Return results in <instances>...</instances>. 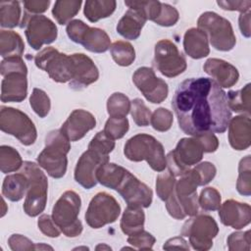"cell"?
Masks as SVG:
<instances>
[{"mask_svg":"<svg viewBox=\"0 0 251 251\" xmlns=\"http://www.w3.org/2000/svg\"><path fill=\"white\" fill-rule=\"evenodd\" d=\"M125 156L133 162L146 161L152 170L161 173L167 167L164 147L154 136L139 133L130 137L124 148Z\"/></svg>","mask_w":251,"mask_h":251,"instance_id":"3957f363","label":"cell"},{"mask_svg":"<svg viewBox=\"0 0 251 251\" xmlns=\"http://www.w3.org/2000/svg\"><path fill=\"white\" fill-rule=\"evenodd\" d=\"M153 65L163 75L168 77L177 76L187 67L184 56L169 39H162L156 43Z\"/></svg>","mask_w":251,"mask_h":251,"instance_id":"5bb4252c","label":"cell"},{"mask_svg":"<svg viewBox=\"0 0 251 251\" xmlns=\"http://www.w3.org/2000/svg\"><path fill=\"white\" fill-rule=\"evenodd\" d=\"M70 150V140L62 131L52 130L45 138V147L37 156V163L51 177L61 178L67 172V154Z\"/></svg>","mask_w":251,"mask_h":251,"instance_id":"7a4b0ae2","label":"cell"},{"mask_svg":"<svg viewBox=\"0 0 251 251\" xmlns=\"http://www.w3.org/2000/svg\"><path fill=\"white\" fill-rule=\"evenodd\" d=\"M116 6L117 3L114 0H88L84 3L83 13L89 22L96 23L101 19L110 17Z\"/></svg>","mask_w":251,"mask_h":251,"instance_id":"f546056e","label":"cell"},{"mask_svg":"<svg viewBox=\"0 0 251 251\" xmlns=\"http://www.w3.org/2000/svg\"><path fill=\"white\" fill-rule=\"evenodd\" d=\"M228 250L230 251H249L250 250V230L235 231L230 233L226 239Z\"/></svg>","mask_w":251,"mask_h":251,"instance_id":"bcb514c9","label":"cell"},{"mask_svg":"<svg viewBox=\"0 0 251 251\" xmlns=\"http://www.w3.org/2000/svg\"><path fill=\"white\" fill-rule=\"evenodd\" d=\"M114 148L115 140L109 137L103 130L97 132L88 144V149L95 150L104 155H109Z\"/></svg>","mask_w":251,"mask_h":251,"instance_id":"7dc6e473","label":"cell"},{"mask_svg":"<svg viewBox=\"0 0 251 251\" xmlns=\"http://www.w3.org/2000/svg\"><path fill=\"white\" fill-rule=\"evenodd\" d=\"M197 26L203 30L212 47L219 51H230L236 43L231 24L215 12H205L197 20Z\"/></svg>","mask_w":251,"mask_h":251,"instance_id":"8992f818","label":"cell"},{"mask_svg":"<svg viewBox=\"0 0 251 251\" xmlns=\"http://www.w3.org/2000/svg\"><path fill=\"white\" fill-rule=\"evenodd\" d=\"M195 137H197V139L201 143L204 153L215 152L219 147V140L217 136L212 132L204 133L202 135L195 136Z\"/></svg>","mask_w":251,"mask_h":251,"instance_id":"11a10c76","label":"cell"},{"mask_svg":"<svg viewBox=\"0 0 251 251\" xmlns=\"http://www.w3.org/2000/svg\"><path fill=\"white\" fill-rule=\"evenodd\" d=\"M129 124L126 118H109L103 131L112 139L122 138L128 130Z\"/></svg>","mask_w":251,"mask_h":251,"instance_id":"7bdbcfd3","label":"cell"},{"mask_svg":"<svg viewBox=\"0 0 251 251\" xmlns=\"http://www.w3.org/2000/svg\"><path fill=\"white\" fill-rule=\"evenodd\" d=\"M96 250H111V247L106 244H99L96 246Z\"/></svg>","mask_w":251,"mask_h":251,"instance_id":"94428289","label":"cell"},{"mask_svg":"<svg viewBox=\"0 0 251 251\" xmlns=\"http://www.w3.org/2000/svg\"><path fill=\"white\" fill-rule=\"evenodd\" d=\"M0 128L3 132L15 136L25 146L33 144L37 137L36 127L29 117L12 107L1 106Z\"/></svg>","mask_w":251,"mask_h":251,"instance_id":"ba28073f","label":"cell"},{"mask_svg":"<svg viewBox=\"0 0 251 251\" xmlns=\"http://www.w3.org/2000/svg\"><path fill=\"white\" fill-rule=\"evenodd\" d=\"M23 159L20 153L11 146L0 147V170L3 174L13 173L23 167Z\"/></svg>","mask_w":251,"mask_h":251,"instance_id":"d590c367","label":"cell"},{"mask_svg":"<svg viewBox=\"0 0 251 251\" xmlns=\"http://www.w3.org/2000/svg\"><path fill=\"white\" fill-rule=\"evenodd\" d=\"M218 210L222 224L234 229H240L251 222V207L247 203L228 199Z\"/></svg>","mask_w":251,"mask_h":251,"instance_id":"ffe728a7","label":"cell"},{"mask_svg":"<svg viewBox=\"0 0 251 251\" xmlns=\"http://www.w3.org/2000/svg\"><path fill=\"white\" fill-rule=\"evenodd\" d=\"M219 232V226L209 215H195L182 226L180 234L187 236L192 248L199 251L209 250L213 239Z\"/></svg>","mask_w":251,"mask_h":251,"instance_id":"30bf717a","label":"cell"},{"mask_svg":"<svg viewBox=\"0 0 251 251\" xmlns=\"http://www.w3.org/2000/svg\"><path fill=\"white\" fill-rule=\"evenodd\" d=\"M236 189H237L238 193L243 195V196H250V194H251V160H250V155L245 156L239 162Z\"/></svg>","mask_w":251,"mask_h":251,"instance_id":"74e56055","label":"cell"},{"mask_svg":"<svg viewBox=\"0 0 251 251\" xmlns=\"http://www.w3.org/2000/svg\"><path fill=\"white\" fill-rule=\"evenodd\" d=\"M203 70L206 74L213 77L212 79H214L221 87L224 88L233 86L239 78L237 69L230 63L222 59H208L203 66Z\"/></svg>","mask_w":251,"mask_h":251,"instance_id":"603a6c76","label":"cell"},{"mask_svg":"<svg viewBox=\"0 0 251 251\" xmlns=\"http://www.w3.org/2000/svg\"><path fill=\"white\" fill-rule=\"evenodd\" d=\"M203 153L202 145L197 137L181 138L176 148L166 156L168 170L175 176H180L191 166L202 160Z\"/></svg>","mask_w":251,"mask_h":251,"instance_id":"9c48e42d","label":"cell"},{"mask_svg":"<svg viewBox=\"0 0 251 251\" xmlns=\"http://www.w3.org/2000/svg\"><path fill=\"white\" fill-rule=\"evenodd\" d=\"M221 194L214 187H206L202 189L198 197V205L204 211H216L221 206Z\"/></svg>","mask_w":251,"mask_h":251,"instance_id":"b9f144b4","label":"cell"},{"mask_svg":"<svg viewBox=\"0 0 251 251\" xmlns=\"http://www.w3.org/2000/svg\"><path fill=\"white\" fill-rule=\"evenodd\" d=\"M115 190L123 197L127 206L148 208L153 199V192L130 172L126 171Z\"/></svg>","mask_w":251,"mask_h":251,"instance_id":"2e32d148","label":"cell"},{"mask_svg":"<svg viewBox=\"0 0 251 251\" xmlns=\"http://www.w3.org/2000/svg\"><path fill=\"white\" fill-rule=\"evenodd\" d=\"M27 72H9L3 75L1 82V101L22 102L27 94Z\"/></svg>","mask_w":251,"mask_h":251,"instance_id":"44dd1931","label":"cell"},{"mask_svg":"<svg viewBox=\"0 0 251 251\" xmlns=\"http://www.w3.org/2000/svg\"><path fill=\"white\" fill-rule=\"evenodd\" d=\"M121 214L118 201L107 192L97 193L89 202L85 213V222L92 228H100L113 224Z\"/></svg>","mask_w":251,"mask_h":251,"instance_id":"4fadbf2b","label":"cell"},{"mask_svg":"<svg viewBox=\"0 0 251 251\" xmlns=\"http://www.w3.org/2000/svg\"><path fill=\"white\" fill-rule=\"evenodd\" d=\"M28 180L26 196L24 202V211L29 217H36L45 209L47 202L48 181L45 174L39 167L29 161L23 164L22 171Z\"/></svg>","mask_w":251,"mask_h":251,"instance_id":"5b68a950","label":"cell"},{"mask_svg":"<svg viewBox=\"0 0 251 251\" xmlns=\"http://www.w3.org/2000/svg\"><path fill=\"white\" fill-rule=\"evenodd\" d=\"M146 21L145 15L140 10L128 8L117 25V31L126 39H137Z\"/></svg>","mask_w":251,"mask_h":251,"instance_id":"d4e9b609","label":"cell"},{"mask_svg":"<svg viewBox=\"0 0 251 251\" xmlns=\"http://www.w3.org/2000/svg\"><path fill=\"white\" fill-rule=\"evenodd\" d=\"M164 249L166 250H171V249H183V250H188L189 246L187 241L181 237V236H176L170 238L169 240L166 241V243L163 246Z\"/></svg>","mask_w":251,"mask_h":251,"instance_id":"680465c9","label":"cell"},{"mask_svg":"<svg viewBox=\"0 0 251 251\" xmlns=\"http://www.w3.org/2000/svg\"><path fill=\"white\" fill-rule=\"evenodd\" d=\"M250 10L244 13H241L239 15L238 18V25H239V28L241 33L245 36V37H250L251 35V31H250Z\"/></svg>","mask_w":251,"mask_h":251,"instance_id":"91938a15","label":"cell"},{"mask_svg":"<svg viewBox=\"0 0 251 251\" xmlns=\"http://www.w3.org/2000/svg\"><path fill=\"white\" fill-rule=\"evenodd\" d=\"M25 44L21 35L13 30H1L0 32V55L5 58L22 57Z\"/></svg>","mask_w":251,"mask_h":251,"instance_id":"f1b7e54d","label":"cell"},{"mask_svg":"<svg viewBox=\"0 0 251 251\" xmlns=\"http://www.w3.org/2000/svg\"><path fill=\"white\" fill-rule=\"evenodd\" d=\"M21 6L19 1L0 2V25L2 27L13 28L20 24Z\"/></svg>","mask_w":251,"mask_h":251,"instance_id":"836d02e7","label":"cell"},{"mask_svg":"<svg viewBox=\"0 0 251 251\" xmlns=\"http://www.w3.org/2000/svg\"><path fill=\"white\" fill-rule=\"evenodd\" d=\"M82 2L80 0H58L55 2L52 14L60 25H66L79 12Z\"/></svg>","mask_w":251,"mask_h":251,"instance_id":"1f68e13d","label":"cell"},{"mask_svg":"<svg viewBox=\"0 0 251 251\" xmlns=\"http://www.w3.org/2000/svg\"><path fill=\"white\" fill-rule=\"evenodd\" d=\"M200 185L199 176L194 169H189L176 181L174 194L185 216L193 217L198 213L197 187Z\"/></svg>","mask_w":251,"mask_h":251,"instance_id":"9a60e30c","label":"cell"},{"mask_svg":"<svg viewBox=\"0 0 251 251\" xmlns=\"http://www.w3.org/2000/svg\"><path fill=\"white\" fill-rule=\"evenodd\" d=\"M250 86L251 84L247 83L240 90L227 92L226 98L229 110L250 116Z\"/></svg>","mask_w":251,"mask_h":251,"instance_id":"d6a6232c","label":"cell"},{"mask_svg":"<svg viewBox=\"0 0 251 251\" xmlns=\"http://www.w3.org/2000/svg\"><path fill=\"white\" fill-rule=\"evenodd\" d=\"M37 226L40 231L49 237H58L61 233L60 228L54 223L52 217L49 215H41L37 221Z\"/></svg>","mask_w":251,"mask_h":251,"instance_id":"f907efd6","label":"cell"},{"mask_svg":"<svg viewBox=\"0 0 251 251\" xmlns=\"http://www.w3.org/2000/svg\"><path fill=\"white\" fill-rule=\"evenodd\" d=\"M129 113L138 126H146L149 125L152 114L140 98H135L131 101Z\"/></svg>","mask_w":251,"mask_h":251,"instance_id":"ee69618b","label":"cell"},{"mask_svg":"<svg viewBox=\"0 0 251 251\" xmlns=\"http://www.w3.org/2000/svg\"><path fill=\"white\" fill-rule=\"evenodd\" d=\"M183 48L185 53L192 59H202L210 53L209 41L206 33L200 28L191 27L183 36Z\"/></svg>","mask_w":251,"mask_h":251,"instance_id":"484cf974","label":"cell"},{"mask_svg":"<svg viewBox=\"0 0 251 251\" xmlns=\"http://www.w3.org/2000/svg\"><path fill=\"white\" fill-rule=\"evenodd\" d=\"M145 215L140 207L127 206L121 219V229L126 235H131L143 230Z\"/></svg>","mask_w":251,"mask_h":251,"instance_id":"83f0119b","label":"cell"},{"mask_svg":"<svg viewBox=\"0 0 251 251\" xmlns=\"http://www.w3.org/2000/svg\"><path fill=\"white\" fill-rule=\"evenodd\" d=\"M178 19L179 14L175 7L166 3H162L160 15L154 21V23L162 26H172L177 23Z\"/></svg>","mask_w":251,"mask_h":251,"instance_id":"c3c4849f","label":"cell"},{"mask_svg":"<svg viewBox=\"0 0 251 251\" xmlns=\"http://www.w3.org/2000/svg\"><path fill=\"white\" fill-rule=\"evenodd\" d=\"M81 200L73 190L65 191L55 203L52 210V219L60 230L68 237L78 236L83 229L78 219Z\"/></svg>","mask_w":251,"mask_h":251,"instance_id":"277c9868","label":"cell"},{"mask_svg":"<svg viewBox=\"0 0 251 251\" xmlns=\"http://www.w3.org/2000/svg\"><path fill=\"white\" fill-rule=\"evenodd\" d=\"M174 121L173 113L165 108H158L151 115L150 124L157 131H167L171 128Z\"/></svg>","mask_w":251,"mask_h":251,"instance_id":"f6af8a7d","label":"cell"},{"mask_svg":"<svg viewBox=\"0 0 251 251\" xmlns=\"http://www.w3.org/2000/svg\"><path fill=\"white\" fill-rule=\"evenodd\" d=\"M125 5L127 6L128 8H136L140 10L146 17L147 20H150L154 22L160 15L161 12V6L162 2L160 1H125Z\"/></svg>","mask_w":251,"mask_h":251,"instance_id":"60d3db41","label":"cell"},{"mask_svg":"<svg viewBox=\"0 0 251 251\" xmlns=\"http://www.w3.org/2000/svg\"><path fill=\"white\" fill-rule=\"evenodd\" d=\"M155 241H156V238L151 233H149L148 231H145L144 229L137 233L128 235L127 237V242L139 250L152 249Z\"/></svg>","mask_w":251,"mask_h":251,"instance_id":"681fc988","label":"cell"},{"mask_svg":"<svg viewBox=\"0 0 251 251\" xmlns=\"http://www.w3.org/2000/svg\"><path fill=\"white\" fill-rule=\"evenodd\" d=\"M69 38L81 44L93 53H104L111 46V39L107 32L98 27H91L80 20L71 21L66 28Z\"/></svg>","mask_w":251,"mask_h":251,"instance_id":"8fae6325","label":"cell"},{"mask_svg":"<svg viewBox=\"0 0 251 251\" xmlns=\"http://www.w3.org/2000/svg\"><path fill=\"white\" fill-rule=\"evenodd\" d=\"M71 56L75 65V75L73 80L69 82L70 87L78 90L87 87L98 79L99 71L88 56L82 53H75Z\"/></svg>","mask_w":251,"mask_h":251,"instance_id":"7402d4cb","label":"cell"},{"mask_svg":"<svg viewBox=\"0 0 251 251\" xmlns=\"http://www.w3.org/2000/svg\"><path fill=\"white\" fill-rule=\"evenodd\" d=\"M20 26L25 28L27 43L34 50L54 42L58 35L56 25L43 15L25 13Z\"/></svg>","mask_w":251,"mask_h":251,"instance_id":"7c38bea8","label":"cell"},{"mask_svg":"<svg viewBox=\"0 0 251 251\" xmlns=\"http://www.w3.org/2000/svg\"><path fill=\"white\" fill-rule=\"evenodd\" d=\"M217 4L224 10L227 11H238L240 13H244L250 10L251 1H217Z\"/></svg>","mask_w":251,"mask_h":251,"instance_id":"9f6ffc18","label":"cell"},{"mask_svg":"<svg viewBox=\"0 0 251 251\" xmlns=\"http://www.w3.org/2000/svg\"><path fill=\"white\" fill-rule=\"evenodd\" d=\"M34 63L56 82H70L74 78L75 65L72 56L61 53L54 47H46L37 53Z\"/></svg>","mask_w":251,"mask_h":251,"instance_id":"52a82bcc","label":"cell"},{"mask_svg":"<svg viewBox=\"0 0 251 251\" xmlns=\"http://www.w3.org/2000/svg\"><path fill=\"white\" fill-rule=\"evenodd\" d=\"M110 52L116 64L122 67H128L135 60V50L133 46L126 41H115L110 46Z\"/></svg>","mask_w":251,"mask_h":251,"instance_id":"e575fe53","label":"cell"},{"mask_svg":"<svg viewBox=\"0 0 251 251\" xmlns=\"http://www.w3.org/2000/svg\"><path fill=\"white\" fill-rule=\"evenodd\" d=\"M95 126L96 119L90 112L83 109H75L62 125L60 130L70 141H77L89 130L93 129Z\"/></svg>","mask_w":251,"mask_h":251,"instance_id":"d6986e66","label":"cell"},{"mask_svg":"<svg viewBox=\"0 0 251 251\" xmlns=\"http://www.w3.org/2000/svg\"><path fill=\"white\" fill-rule=\"evenodd\" d=\"M109 162V155L87 149L79 157L75 168V180L85 189H90L98 182L96 173L98 169Z\"/></svg>","mask_w":251,"mask_h":251,"instance_id":"ac0fdd59","label":"cell"},{"mask_svg":"<svg viewBox=\"0 0 251 251\" xmlns=\"http://www.w3.org/2000/svg\"><path fill=\"white\" fill-rule=\"evenodd\" d=\"M27 185V177L22 172L9 175L4 178L2 184V195L10 201L18 202L26 192Z\"/></svg>","mask_w":251,"mask_h":251,"instance_id":"4316f807","label":"cell"},{"mask_svg":"<svg viewBox=\"0 0 251 251\" xmlns=\"http://www.w3.org/2000/svg\"><path fill=\"white\" fill-rule=\"evenodd\" d=\"M16 71L27 72V68L24 60L22 59V57H10L2 60L1 66H0V73L2 76L9 72H16Z\"/></svg>","mask_w":251,"mask_h":251,"instance_id":"f5cc1de1","label":"cell"},{"mask_svg":"<svg viewBox=\"0 0 251 251\" xmlns=\"http://www.w3.org/2000/svg\"><path fill=\"white\" fill-rule=\"evenodd\" d=\"M172 107L179 128L191 136L223 133L231 119L226 93L209 77H191L179 83Z\"/></svg>","mask_w":251,"mask_h":251,"instance_id":"6da1fadb","label":"cell"},{"mask_svg":"<svg viewBox=\"0 0 251 251\" xmlns=\"http://www.w3.org/2000/svg\"><path fill=\"white\" fill-rule=\"evenodd\" d=\"M25 9L26 10V13L38 15L40 13L45 12L49 5V0H29V1H24L23 2Z\"/></svg>","mask_w":251,"mask_h":251,"instance_id":"6f0895ef","label":"cell"},{"mask_svg":"<svg viewBox=\"0 0 251 251\" xmlns=\"http://www.w3.org/2000/svg\"><path fill=\"white\" fill-rule=\"evenodd\" d=\"M29 104L34 113L40 118H45L51 108L49 96L45 91L39 88H33L29 98Z\"/></svg>","mask_w":251,"mask_h":251,"instance_id":"f35d334b","label":"cell"},{"mask_svg":"<svg viewBox=\"0 0 251 251\" xmlns=\"http://www.w3.org/2000/svg\"><path fill=\"white\" fill-rule=\"evenodd\" d=\"M2 204H3V207H5V201H4V199H3V198H2ZM6 212H7V211H6V209H3V210H2V214H1V216L3 217V216L5 215V213H6Z\"/></svg>","mask_w":251,"mask_h":251,"instance_id":"6125c7cd","label":"cell"},{"mask_svg":"<svg viewBox=\"0 0 251 251\" xmlns=\"http://www.w3.org/2000/svg\"><path fill=\"white\" fill-rule=\"evenodd\" d=\"M228 142L238 151L247 149L251 144V121L249 116H236L228 123Z\"/></svg>","mask_w":251,"mask_h":251,"instance_id":"cb8c5ba5","label":"cell"},{"mask_svg":"<svg viewBox=\"0 0 251 251\" xmlns=\"http://www.w3.org/2000/svg\"><path fill=\"white\" fill-rule=\"evenodd\" d=\"M126 171L127 170L117 164L108 162L98 169L96 173V179L100 184L115 190Z\"/></svg>","mask_w":251,"mask_h":251,"instance_id":"4dcf8cb0","label":"cell"},{"mask_svg":"<svg viewBox=\"0 0 251 251\" xmlns=\"http://www.w3.org/2000/svg\"><path fill=\"white\" fill-rule=\"evenodd\" d=\"M200 179V185L208 184L216 176L217 169L214 164L210 162H202L193 168Z\"/></svg>","mask_w":251,"mask_h":251,"instance_id":"816d5d0a","label":"cell"},{"mask_svg":"<svg viewBox=\"0 0 251 251\" xmlns=\"http://www.w3.org/2000/svg\"><path fill=\"white\" fill-rule=\"evenodd\" d=\"M8 243L13 251L36 250V244L22 234H12L8 239Z\"/></svg>","mask_w":251,"mask_h":251,"instance_id":"db71d44e","label":"cell"},{"mask_svg":"<svg viewBox=\"0 0 251 251\" xmlns=\"http://www.w3.org/2000/svg\"><path fill=\"white\" fill-rule=\"evenodd\" d=\"M132 81L143 96L153 104L162 103L168 96L167 82L157 77L154 71L148 67L138 68L132 75Z\"/></svg>","mask_w":251,"mask_h":251,"instance_id":"e0dca14e","label":"cell"},{"mask_svg":"<svg viewBox=\"0 0 251 251\" xmlns=\"http://www.w3.org/2000/svg\"><path fill=\"white\" fill-rule=\"evenodd\" d=\"M131 102L121 92L113 93L107 101V112L110 118H126L130 111Z\"/></svg>","mask_w":251,"mask_h":251,"instance_id":"8d00e7d4","label":"cell"},{"mask_svg":"<svg viewBox=\"0 0 251 251\" xmlns=\"http://www.w3.org/2000/svg\"><path fill=\"white\" fill-rule=\"evenodd\" d=\"M176 181V176L169 170L166 172L163 171L158 175L156 179V192L161 200L166 201L173 193Z\"/></svg>","mask_w":251,"mask_h":251,"instance_id":"ab89813d","label":"cell"}]
</instances>
